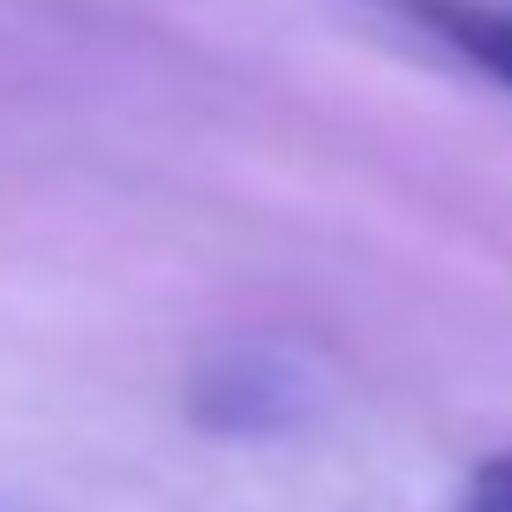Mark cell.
<instances>
[{"mask_svg":"<svg viewBox=\"0 0 512 512\" xmlns=\"http://www.w3.org/2000/svg\"><path fill=\"white\" fill-rule=\"evenodd\" d=\"M332 407V377L317 354L279 347V339H241L196 362L189 377V422L204 437H234V445H279L302 437L309 422Z\"/></svg>","mask_w":512,"mask_h":512,"instance_id":"cell-1","label":"cell"},{"mask_svg":"<svg viewBox=\"0 0 512 512\" xmlns=\"http://www.w3.org/2000/svg\"><path fill=\"white\" fill-rule=\"evenodd\" d=\"M384 8L430 31L445 53H460L475 76L512 91V8H490V0H384Z\"/></svg>","mask_w":512,"mask_h":512,"instance_id":"cell-2","label":"cell"},{"mask_svg":"<svg viewBox=\"0 0 512 512\" xmlns=\"http://www.w3.org/2000/svg\"><path fill=\"white\" fill-rule=\"evenodd\" d=\"M460 512H512V452H490V460L467 475Z\"/></svg>","mask_w":512,"mask_h":512,"instance_id":"cell-3","label":"cell"}]
</instances>
